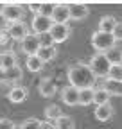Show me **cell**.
<instances>
[{"mask_svg":"<svg viewBox=\"0 0 122 129\" xmlns=\"http://www.w3.org/2000/svg\"><path fill=\"white\" fill-rule=\"evenodd\" d=\"M61 115H63V111H61V108L56 106V104H52V106H49L45 109V117H47V120H50V122H56Z\"/></svg>","mask_w":122,"mask_h":129,"instance_id":"cell-24","label":"cell"},{"mask_svg":"<svg viewBox=\"0 0 122 129\" xmlns=\"http://www.w3.org/2000/svg\"><path fill=\"white\" fill-rule=\"evenodd\" d=\"M49 34H50V38H52V41L56 45V43L67 41L70 38V34H72V29H70L68 23H54L52 29L49 30Z\"/></svg>","mask_w":122,"mask_h":129,"instance_id":"cell-5","label":"cell"},{"mask_svg":"<svg viewBox=\"0 0 122 129\" xmlns=\"http://www.w3.org/2000/svg\"><path fill=\"white\" fill-rule=\"evenodd\" d=\"M113 38L117 40V41H122V23L120 22H117V25H115V29H113Z\"/></svg>","mask_w":122,"mask_h":129,"instance_id":"cell-30","label":"cell"},{"mask_svg":"<svg viewBox=\"0 0 122 129\" xmlns=\"http://www.w3.org/2000/svg\"><path fill=\"white\" fill-rule=\"evenodd\" d=\"M27 7L30 9V11H33L34 13V16L36 14H40V7H41V2L38 4V2H30V4H27Z\"/></svg>","mask_w":122,"mask_h":129,"instance_id":"cell-32","label":"cell"},{"mask_svg":"<svg viewBox=\"0 0 122 129\" xmlns=\"http://www.w3.org/2000/svg\"><path fill=\"white\" fill-rule=\"evenodd\" d=\"M54 7H56V4L54 2H41V7H40V14H43V16H52V13H54Z\"/></svg>","mask_w":122,"mask_h":129,"instance_id":"cell-27","label":"cell"},{"mask_svg":"<svg viewBox=\"0 0 122 129\" xmlns=\"http://www.w3.org/2000/svg\"><path fill=\"white\" fill-rule=\"evenodd\" d=\"M20 47H22V52H25L27 56H36L38 54V50H40V38L36 36V34H29L20 41Z\"/></svg>","mask_w":122,"mask_h":129,"instance_id":"cell-7","label":"cell"},{"mask_svg":"<svg viewBox=\"0 0 122 129\" xmlns=\"http://www.w3.org/2000/svg\"><path fill=\"white\" fill-rule=\"evenodd\" d=\"M2 16L6 18L7 23L22 22V16H23V6H22V4H6Z\"/></svg>","mask_w":122,"mask_h":129,"instance_id":"cell-6","label":"cell"},{"mask_svg":"<svg viewBox=\"0 0 122 129\" xmlns=\"http://www.w3.org/2000/svg\"><path fill=\"white\" fill-rule=\"evenodd\" d=\"M102 88L110 93V97H122V81H113L106 77L102 81Z\"/></svg>","mask_w":122,"mask_h":129,"instance_id":"cell-13","label":"cell"},{"mask_svg":"<svg viewBox=\"0 0 122 129\" xmlns=\"http://www.w3.org/2000/svg\"><path fill=\"white\" fill-rule=\"evenodd\" d=\"M54 22L52 18H49V16H43V14H36L33 22H30V29H33V34L36 36H41V34H47V32L52 29Z\"/></svg>","mask_w":122,"mask_h":129,"instance_id":"cell-4","label":"cell"},{"mask_svg":"<svg viewBox=\"0 0 122 129\" xmlns=\"http://www.w3.org/2000/svg\"><path fill=\"white\" fill-rule=\"evenodd\" d=\"M61 99H63V102L67 106H77L79 104V90L68 84L67 88H63V91H61Z\"/></svg>","mask_w":122,"mask_h":129,"instance_id":"cell-11","label":"cell"},{"mask_svg":"<svg viewBox=\"0 0 122 129\" xmlns=\"http://www.w3.org/2000/svg\"><path fill=\"white\" fill-rule=\"evenodd\" d=\"M68 81L70 86L77 88V90H84V88H94L95 84V75L90 70L88 64H74L68 68Z\"/></svg>","mask_w":122,"mask_h":129,"instance_id":"cell-1","label":"cell"},{"mask_svg":"<svg viewBox=\"0 0 122 129\" xmlns=\"http://www.w3.org/2000/svg\"><path fill=\"white\" fill-rule=\"evenodd\" d=\"M27 95H29V90L16 84V86H11V90L7 93V99L11 102H14V104H20V102H23L27 99Z\"/></svg>","mask_w":122,"mask_h":129,"instance_id":"cell-12","label":"cell"},{"mask_svg":"<svg viewBox=\"0 0 122 129\" xmlns=\"http://www.w3.org/2000/svg\"><path fill=\"white\" fill-rule=\"evenodd\" d=\"M38 91H40L41 97H52V95H56L57 86H56V83L52 79H43L40 83V86H38Z\"/></svg>","mask_w":122,"mask_h":129,"instance_id":"cell-15","label":"cell"},{"mask_svg":"<svg viewBox=\"0 0 122 129\" xmlns=\"http://www.w3.org/2000/svg\"><path fill=\"white\" fill-rule=\"evenodd\" d=\"M20 127H22V129H40V120H38V118H29V120H25Z\"/></svg>","mask_w":122,"mask_h":129,"instance_id":"cell-28","label":"cell"},{"mask_svg":"<svg viewBox=\"0 0 122 129\" xmlns=\"http://www.w3.org/2000/svg\"><path fill=\"white\" fill-rule=\"evenodd\" d=\"M0 83H6V70L0 68Z\"/></svg>","mask_w":122,"mask_h":129,"instance_id":"cell-36","label":"cell"},{"mask_svg":"<svg viewBox=\"0 0 122 129\" xmlns=\"http://www.w3.org/2000/svg\"><path fill=\"white\" fill-rule=\"evenodd\" d=\"M90 70L94 72L95 79L97 77H108V72H110V67L111 63L108 61V57H106V54H101V52H95L94 56H92L90 63H88Z\"/></svg>","mask_w":122,"mask_h":129,"instance_id":"cell-2","label":"cell"},{"mask_svg":"<svg viewBox=\"0 0 122 129\" xmlns=\"http://www.w3.org/2000/svg\"><path fill=\"white\" fill-rule=\"evenodd\" d=\"M38 38H40V45H41V47H50V45H54V41H52V38H50L49 32H47V34L38 36Z\"/></svg>","mask_w":122,"mask_h":129,"instance_id":"cell-29","label":"cell"},{"mask_svg":"<svg viewBox=\"0 0 122 129\" xmlns=\"http://www.w3.org/2000/svg\"><path fill=\"white\" fill-rule=\"evenodd\" d=\"M108 79H113V81H122V63H113L110 67V72H108Z\"/></svg>","mask_w":122,"mask_h":129,"instance_id":"cell-25","label":"cell"},{"mask_svg":"<svg viewBox=\"0 0 122 129\" xmlns=\"http://www.w3.org/2000/svg\"><path fill=\"white\" fill-rule=\"evenodd\" d=\"M22 75H23V72H22V68H20V67L7 68V70H6V83H7V84H14V86H16L18 81H22Z\"/></svg>","mask_w":122,"mask_h":129,"instance_id":"cell-17","label":"cell"},{"mask_svg":"<svg viewBox=\"0 0 122 129\" xmlns=\"http://www.w3.org/2000/svg\"><path fill=\"white\" fill-rule=\"evenodd\" d=\"M115 43L117 40L113 38V34H106V32H101V30H95L92 34V47L101 54H106L108 50H111Z\"/></svg>","mask_w":122,"mask_h":129,"instance_id":"cell-3","label":"cell"},{"mask_svg":"<svg viewBox=\"0 0 122 129\" xmlns=\"http://www.w3.org/2000/svg\"><path fill=\"white\" fill-rule=\"evenodd\" d=\"M7 22H6V18H4V16L2 14H0V32H4V30H7Z\"/></svg>","mask_w":122,"mask_h":129,"instance_id":"cell-35","label":"cell"},{"mask_svg":"<svg viewBox=\"0 0 122 129\" xmlns=\"http://www.w3.org/2000/svg\"><path fill=\"white\" fill-rule=\"evenodd\" d=\"M7 34L14 41H22L29 34V29H27L25 22H14V23H9L7 25Z\"/></svg>","mask_w":122,"mask_h":129,"instance_id":"cell-8","label":"cell"},{"mask_svg":"<svg viewBox=\"0 0 122 129\" xmlns=\"http://www.w3.org/2000/svg\"><path fill=\"white\" fill-rule=\"evenodd\" d=\"M43 61L38 57V56H27V61H25V67L29 72H40L43 68Z\"/></svg>","mask_w":122,"mask_h":129,"instance_id":"cell-20","label":"cell"},{"mask_svg":"<svg viewBox=\"0 0 122 129\" xmlns=\"http://www.w3.org/2000/svg\"><path fill=\"white\" fill-rule=\"evenodd\" d=\"M0 129H14V122L9 118H0Z\"/></svg>","mask_w":122,"mask_h":129,"instance_id":"cell-31","label":"cell"},{"mask_svg":"<svg viewBox=\"0 0 122 129\" xmlns=\"http://www.w3.org/2000/svg\"><path fill=\"white\" fill-rule=\"evenodd\" d=\"M113 106L111 104H104V106H97L95 111H94V115L99 122H108L111 117H113Z\"/></svg>","mask_w":122,"mask_h":129,"instance_id":"cell-14","label":"cell"},{"mask_svg":"<svg viewBox=\"0 0 122 129\" xmlns=\"http://www.w3.org/2000/svg\"><path fill=\"white\" fill-rule=\"evenodd\" d=\"M68 13H70V20H84L90 14V9L86 4H68Z\"/></svg>","mask_w":122,"mask_h":129,"instance_id":"cell-9","label":"cell"},{"mask_svg":"<svg viewBox=\"0 0 122 129\" xmlns=\"http://www.w3.org/2000/svg\"><path fill=\"white\" fill-rule=\"evenodd\" d=\"M0 68H2V52H0Z\"/></svg>","mask_w":122,"mask_h":129,"instance_id":"cell-38","label":"cell"},{"mask_svg":"<svg viewBox=\"0 0 122 129\" xmlns=\"http://www.w3.org/2000/svg\"><path fill=\"white\" fill-rule=\"evenodd\" d=\"M115 25H117V20L113 18V16H102L101 18V22H99V30L101 32H106V34H111L113 32V29H115Z\"/></svg>","mask_w":122,"mask_h":129,"instance_id":"cell-18","label":"cell"},{"mask_svg":"<svg viewBox=\"0 0 122 129\" xmlns=\"http://www.w3.org/2000/svg\"><path fill=\"white\" fill-rule=\"evenodd\" d=\"M13 67H18L14 52H11V50L2 52V68H4V70H7V68H13Z\"/></svg>","mask_w":122,"mask_h":129,"instance_id":"cell-22","label":"cell"},{"mask_svg":"<svg viewBox=\"0 0 122 129\" xmlns=\"http://www.w3.org/2000/svg\"><path fill=\"white\" fill-rule=\"evenodd\" d=\"M4 7H6V4H4V2H0V14L4 13Z\"/></svg>","mask_w":122,"mask_h":129,"instance_id":"cell-37","label":"cell"},{"mask_svg":"<svg viewBox=\"0 0 122 129\" xmlns=\"http://www.w3.org/2000/svg\"><path fill=\"white\" fill-rule=\"evenodd\" d=\"M52 22L54 23H67L70 20V13H68V4H56L54 13H52Z\"/></svg>","mask_w":122,"mask_h":129,"instance_id":"cell-10","label":"cell"},{"mask_svg":"<svg viewBox=\"0 0 122 129\" xmlns=\"http://www.w3.org/2000/svg\"><path fill=\"white\" fill-rule=\"evenodd\" d=\"M9 40H11V38H9V34H7V30L0 32V45H6V43H7Z\"/></svg>","mask_w":122,"mask_h":129,"instance_id":"cell-34","label":"cell"},{"mask_svg":"<svg viewBox=\"0 0 122 129\" xmlns=\"http://www.w3.org/2000/svg\"><path fill=\"white\" fill-rule=\"evenodd\" d=\"M54 125H56V129H74V127H75L74 120H72L68 115H61V117L54 122Z\"/></svg>","mask_w":122,"mask_h":129,"instance_id":"cell-23","label":"cell"},{"mask_svg":"<svg viewBox=\"0 0 122 129\" xmlns=\"http://www.w3.org/2000/svg\"><path fill=\"white\" fill-rule=\"evenodd\" d=\"M57 50H56V45H50V47H40V50H38V57L43 61V63H47V61H52L56 57Z\"/></svg>","mask_w":122,"mask_h":129,"instance_id":"cell-19","label":"cell"},{"mask_svg":"<svg viewBox=\"0 0 122 129\" xmlns=\"http://www.w3.org/2000/svg\"><path fill=\"white\" fill-rule=\"evenodd\" d=\"M40 129H56V125L50 120H40Z\"/></svg>","mask_w":122,"mask_h":129,"instance_id":"cell-33","label":"cell"},{"mask_svg":"<svg viewBox=\"0 0 122 129\" xmlns=\"http://www.w3.org/2000/svg\"><path fill=\"white\" fill-rule=\"evenodd\" d=\"M79 104H81V106H90V104H94V88L79 90Z\"/></svg>","mask_w":122,"mask_h":129,"instance_id":"cell-21","label":"cell"},{"mask_svg":"<svg viewBox=\"0 0 122 129\" xmlns=\"http://www.w3.org/2000/svg\"><path fill=\"white\" fill-rule=\"evenodd\" d=\"M110 93L106 91L102 86L101 88H94V104L95 106H104V104H110Z\"/></svg>","mask_w":122,"mask_h":129,"instance_id":"cell-16","label":"cell"},{"mask_svg":"<svg viewBox=\"0 0 122 129\" xmlns=\"http://www.w3.org/2000/svg\"><path fill=\"white\" fill-rule=\"evenodd\" d=\"M106 57H108V61L113 64V63H122V50H117V48L113 47L111 50L106 52Z\"/></svg>","mask_w":122,"mask_h":129,"instance_id":"cell-26","label":"cell"}]
</instances>
